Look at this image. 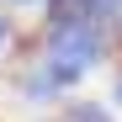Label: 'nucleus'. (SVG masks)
<instances>
[{"label":"nucleus","mask_w":122,"mask_h":122,"mask_svg":"<svg viewBox=\"0 0 122 122\" xmlns=\"http://www.w3.org/2000/svg\"><path fill=\"white\" fill-rule=\"evenodd\" d=\"M11 32H16L11 27V11H0V58H5V48H11Z\"/></svg>","instance_id":"4"},{"label":"nucleus","mask_w":122,"mask_h":122,"mask_svg":"<svg viewBox=\"0 0 122 122\" xmlns=\"http://www.w3.org/2000/svg\"><path fill=\"white\" fill-rule=\"evenodd\" d=\"M80 16H90L96 27H117L122 21V0H74Z\"/></svg>","instance_id":"2"},{"label":"nucleus","mask_w":122,"mask_h":122,"mask_svg":"<svg viewBox=\"0 0 122 122\" xmlns=\"http://www.w3.org/2000/svg\"><path fill=\"white\" fill-rule=\"evenodd\" d=\"M112 101H117V106H122V74H117V85H112Z\"/></svg>","instance_id":"6"},{"label":"nucleus","mask_w":122,"mask_h":122,"mask_svg":"<svg viewBox=\"0 0 122 122\" xmlns=\"http://www.w3.org/2000/svg\"><path fill=\"white\" fill-rule=\"evenodd\" d=\"M37 64L48 69V80L58 90H74L106 64V27H96L90 16H48L43 27V48H37Z\"/></svg>","instance_id":"1"},{"label":"nucleus","mask_w":122,"mask_h":122,"mask_svg":"<svg viewBox=\"0 0 122 122\" xmlns=\"http://www.w3.org/2000/svg\"><path fill=\"white\" fill-rule=\"evenodd\" d=\"M64 122H112V112L101 101H69L64 106Z\"/></svg>","instance_id":"3"},{"label":"nucleus","mask_w":122,"mask_h":122,"mask_svg":"<svg viewBox=\"0 0 122 122\" xmlns=\"http://www.w3.org/2000/svg\"><path fill=\"white\" fill-rule=\"evenodd\" d=\"M0 5H11V11H27V5H53V0H0Z\"/></svg>","instance_id":"5"}]
</instances>
